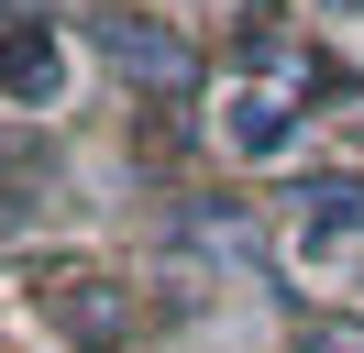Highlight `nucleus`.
<instances>
[{
  "label": "nucleus",
  "mask_w": 364,
  "mask_h": 353,
  "mask_svg": "<svg viewBox=\"0 0 364 353\" xmlns=\"http://www.w3.org/2000/svg\"><path fill=\"white\" fill-rule=\"evenodd\" d=\"M55 88H67V44H55L45 22H11V33H0V100L45 110Z\"/></svg>",
  "instance_id": "1"
},
{
  "label": "nucleus",
  "mask_w": 364,
  "mask_h": 353,
  "mask_svg": "<svg viewBox=\"0 0 364 353\" xmlns=\"http://www.w3.org/2000/svg\"><path fill=\"white\" fill-rule=\"evenodd\" d=\"M100 56H111L122 78H155V88H177V78H188V44H177V33H155V22H122V11L100 22Z\"/></svg>",
  "instance_id": "2"
},
{
  "label": "nucleus",
  "mask_w": 364,
  "mask_h": 353,
  "mask_svg": "<svg viewBox=\"0 0 364 353\" xmlns=\"http://www.w3.org/2000/svg\"><path fill=\"white\" fill-rule=\"evenodd\" d=\"M287 144H298V110L276 88H243L232 100V154H287Z\"/></svg>",
  "instance_id": "3"
},
{
  "label": "nucleus",
  "mask_w": 364,
  "mask_h": 353,
  "mask_svg": "<svg viewBox=\"0 0 364 353\" xmlns=\"http://www.w3.org/2000/svg\"><path fill=\"white\" fill-rule=\"evenodd\" d=\"M342 232H364V188H331V199L309 210V254H331Z\"/></svg>",
  "instance_id": "4"
},
{
  "label": "nucleus",
  "mask_w": 364,
  "mask_h": 353,
  "mask_svg": "<svg viewBox=\"0 0 364 353\" xmlns=\"http://www.w3.org/2000/svg\"><path fill=\"white\" fill-rule=\"evenodd\" d=\"M320 11H364V0H320Z\"/></svg>",
  "instance_id": "5"
}]
</instances>
